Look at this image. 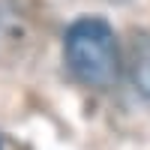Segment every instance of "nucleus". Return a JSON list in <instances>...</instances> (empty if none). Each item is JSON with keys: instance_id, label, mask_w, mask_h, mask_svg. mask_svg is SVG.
Here are the masks:
<instances>
[{"instance_id": "f257e3e1", "label": "nucleus", "mask_w": 150, "mask_h": 150, "mask_svg": "<svg viewBox=\"0 0 150 150\" xmlns=\"http://www.w3.org/2000/svg\"><path fill=\"white\" fill-rule=\"evenodd\" d=\"M63 57L81 84L108 87L120 72V48L114 27L102 18H78L63 36Z\"/></svg>"}, {"instance_id": "f03ea898", "label": "nucleus", "mask_w": 150, "mask_h": 150, "mask_svg": "<svg viewBox=\"0 0 150 150\" xmlns=\"http://www.w3.org/2000/svg\"><path fill=\"white\" fill-rule=\"evenodd\" d=\"M132 84L150 102V36H141L132 45Z\"/></svg>"}, {"instance_id": "7ed1b4c3", "label": "nucleus", "mask_w": 150, "mask_h": 150, "mask_svg": "<svg viewBox=\"0 0 150 150\" xmlns=\"http://www.w3.org/2000/svg\"><path fill=\"white\" fill-rule=\"evenodd\" d=\"M0 150H6V144H3V138H0Z\"/></svg>"}]
</instances>
